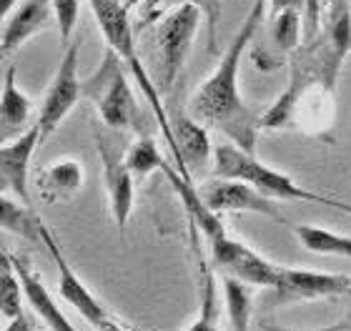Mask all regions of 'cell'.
Instances as JSON below:
<instances>
[{"instance_id": "cell-1", "label": "cell", "mask_w": 351, "mask_h": 331, "mask_svg": "<svg viewBox=\"0 0 351 331\" xmlns=\"http://www.w3.org/2000/svg\"><path fill=\"white\" fill-rule=\"evenodd\" d=\"M266 3L269 0H254L251 3L241 28L236 30V36L231 38V43L219 58L213 73L201 83V88L189 101L191 116L201 121L206 128L221 131L231 143H236L249 154H256L261 116H256V110L246 106V101L241 98L239 71H241L243 53L249 51V45L254 43V38L261 28L263 15H266Z\"/></svg>"}, {"instance_id": "cell-2", "label": "cell", "mask_w": 351, "mask_h": 331, "mask_svg": "<svg viewBox=\"0 0 351 331\" xmlns=\"http://www.w3.org/2000/svg\"><path fill=\"white\" fill-rule=\"evenodd\" d=\"M213 176L216 178H234L243 184L254 186L263 196L274 201H296V204H322V206L337 208L351 216V204H344L339 199L324 196V193L308 191L301 184H296L291 176L281 171L269 169L254 154L239 148L236 143H219L213 148Z\"/></svg>"}, {"instance_id": "cell-3", "label": "cell", "mask_w": 351, "mask_h": 331, "mask_svg": "<svg viewBox=\"0 0 351 331\" xmlns=\"http://www.w3.org/2000/svg\"><path fill=\"white\" fill-rule=\"evenodd\" d=\"M88 3H90L95 23H98V28H101L103 38H106V45H108L110 51H116L118 58L128 66L143 98L154 108V118L158 128H161L163 138H166L169 148H173V131H171L169 113H166V106H163L161 90L151 81V75H148L146 66H143V60L138 56V48H136V30H133L131 23V10L125 8L123 0H88Z\"/></svg>"}, {"instance_id": "cell-4", "label": "cell", "mask_w": 351, "mask_h": 331, "mask_svg": "<svg viewBox=\"0 0 351 331\" xmlns=\"http://www.w3.org/2000/svg\"><path fill=\"white\" fill-rule=\"evenodd\" d=\"M123 66L125 63L118 58V53L106 48L101 66L83 81V98L95 106L106 128L118 133L136 131L141 136L146 133V118L141 113V106L136 103Z\"/></svg>"}, {"instance_id": "cell-5", "label": "cell", "mask_w": 351, "mask_h": 331, "mask_svg": "<svg viewBox=\"0 0 351 331\" xmlns=\"http://www.w3.org/2000/svg\"><path fill=\"white\" fill-rule=\"evenodd\" d=\"M204 13L193 5H178L163 15L161 23L151 30V56L156 60V78L161 96H169L173 83L178 81L191 43L198 33Z\"/></svg>"}, {"instance_id": "cell-6", "label": "cell", "mask_w": 351, "mask_h": 331, "mask_svg": "<svg viewBox=\"0 0 351 331\" xmlns=\"http://www.w3.org/2000/svg\"><path fill=\"white\" fill-rule=\"evenodd\" d=\"M110 131V128H108ZM103 131V123L93 121V138L98 146L103 163V181H106V193H108L110 216L116 221L121 236L125 234L128 219L133 214V201H136V178L125 166V146L118 143L116 136Z\"/></svg>"}, {"instance_id": "cell-7", "label": "cell", "mask_w": 351, "mask_h": 331, "mask_svg": "<svg viewBox=\"0 0 351 331\" xmlns=\"http://www.w3.org/2000/svg\"><path fill=\"white\" fill-rule=\"evenodd\" d=\"M78 58H81V38H75L66 45V53L58 63V71L53 75L51 86L45 90L43 103L38 108L36 123L40 125L43 143L51 138L56 128L63 123V118L78 106L83 98V81L78 78Z\"/></svg>"}, {"instance_id": "cell-8", "label": "cell", "mask_w": 351, "mask_h": 331, "mask_svg": "<svg viewBox=\"0 0 351 331\" xmlns=\"http://www.w3.org/2000/svg\"><path fill=\"white\" fill-rule=\"evenodd\" d=\"M43 246L48 249L51 258L56 261V269H58V294L63 302H68L73 306L83 319H86L88 324L93 326L95 331H125V326L118 321L113 314H110L106 306L101 304V299L90 291V289L83 284V279L75 273V269L68 264L66 254L60 251L58 246V238L51 234V228L43 223Z\"/></svg>"}, {"instance_id": "cell-9", "label": "cell", "mask_w": 351, "mask_h": 331, "mask_svg": "<svg viewBox=\"0 0 351 331\" xmlns=\"http://www.w3.org/2000/svg\"><path fill=\"white\" fill-rule=\"evenodd\" d=\"M351 279L344 273L308 271V269H289L278 266L276 286L271 289V306H291V304L316 302L329 296H346Z\"/></svg>"}, {"instance_id": "cell-10", "label": "cell", "mask_w": 351, "mask_h": 331, "mask_svg": "<svg viewBox=\"0 0 351 331\" xmlns=\"http://www.w3.org/2000/svg\"><path fill=\"white\" fill-rule=\"evenodd\" d=\"M166 113H169V123L173 131L171 154L176 156V171L193 181V173H201L208 166H213V146L208 138V128L191 116L189 108H181V106H169Z\"/></svg>"}, {"instance_id": "cell-11", "label": "cell", "mask_w": 351, "mask_h": 331, "mask_svg": "<svg viewBox=\"0 0 351 331\" xmlns=\"http://www.w3.org/2000/svg\"><path fill=\"white\" fill-rule=\"evenodd\" d=\"M211 246V266L216 271L236 276V279L246 281L249 286H263L274 289L278 279V266L271 264L269 258L246 246L239 238L231 236H221L219 241L208 243Z\"/></svg>"}, {"instance_id": "cell-12", "label": "cell", "mask_w": 351, "mask_h": 331, "mask_svg": "<svg viewBox=\"0 0 351 331\" xmlns=\"http://www.w3.org/2000/svg\"><path fill=\"white\" fill-rule=\"evenodd\" d=\"M198 196L213 208L216 214L223 211H236V214H258L266 219H274L278 223H286L281 211L276 208V201L263 196L254 186L243 184V181H234V178H216L198 186Z\"/></svg>"}, {"instance_id": "cell-13", "label": "cell", "mask_w": 351, "mask_h": 331, "mask_svg": "<svg viewBox=\"0 0 351 331\" xmlns=\"http://www.w3.org/2000/svg\"><path fill=\"white\" fill-rule=\"evenodd\" d=\"M43 143L40 138V125L30 123L25 133H21L18 138L5 140L0 146V181H3V193L13 196V199L23 201L30 206V161L36 156L38 146Z\"/></svg>"}, {"instance_id": "cell-14", "label": "cell", "mask_w": 351, "mask_h": 331, "mask_svg": "<svg viewBox=\"0 0 351 331\" xmlns=\"http://www.w3.org/2000/svg\"><path fill=\"white\" fill-rule=\"evenodd\" d=\"M51 25H58L53 0H21L3 18V60L8 63L13 53L21 51L23 43H28L30 38Z\"/></svg>"}, {"instance_id": "cell-15", "label": "cell", "mask_w": 351, "mask_h": 331, "mask_svg": "<svg viewBox=\"0 0 351 331\" xmlns=\"http://www.w3.org/2000/svg\"><path fill=\"white\" fill-rule=\"evenodd\" d=\"M8 258H10L15 273L21 276L25 304L36 311L38 317L43 319V324L51 331H78L75 324H71V319L63 314V309H60L58 302H56V296H53L51 291H48V286L40 281V276H38V271L30 266L28 258L21 256V254H8Z\"/></svg>"}, {"instance_id": "cell-16", "label": "cell", "mask_w": 351, "mask_h": 331, "mask_svg": "<svg viewBox=\"0 0 351 331\" xmlns=\"http://www.w3.org/2000/svg\"><path fill=\"white\" fill-rule=\"evenodd\" d=\"M30 98L18 86V68L5 63L3 71V93H0V133L3 140H13L30 128Z\"/></svg>"}, {"instance_id": "cell-17", "label": "cell", "mask_w": 351, "mask_h": 331, "mask_svg": "<svg viewBox=\"0 0 351 331\" xmlns=\"http://www.w3.org/2000/svg\"><path fill=\"white\" fill-rule=\"evenodd\" d=\"M83 186V166L75 158H60L36 173V188L48 204L71 199Z\"/></svg>"}, {"instance_id": "cell-18", "label": "cell", "mask_w": 351, "mask_h": 331, "mask_svg": "<svg viewBox=\"0 0 351 331\" xmlns=\"http://www.w3.org/2000/svg\"><path fill=\"white\" fill-rule=\"evenodd\" d=\"M0 221H3V228L10 234L21 236L30 243H43V236H40L43 221H40V216L33 211V206L8 196V193H3V199H0Z\"/></svg>"}, {"instance_id": "cell-19", "label": "cell", "mask_w": 351, "mask_h": 331, "mask_svg": "<svg viewBox=\"0 0 351 331\" xmlns=\"http://www.w3.org/2000/svg\"><path fill=\"white\" fill-rule=\"evenodd\" d=\"M293 236L311 254L351 258V236L337 234V231H329V228H322V226H311V223L293 226Z\"/></svg>"}, {"instance_id": "cell-20", "label": "cell", "mask_w": 351, "mask_h": 331, "mask_svg": "<svg viewBox=\"0 0 351 331\" xmlns=\"http://www.w3.org/2000/svg\"><path fill=\"white\" fill-rule=\"evenodd\" d=\"M221 284H223L228 321H231L234 331H249L251 317H254V296H251L249 284L236 279V276H228V273L221 276Z\"/></svg>"}, {"instance_id": "cell-21", "label": "cell", "mask_w": 351, "mask_h": 331, "mask_svg": "<svg viewBox=\"0 0 351 331\" xmlns=\"http://www.w3.org/2000/svg\"><path fill=\"white\" fill-rule=\"evenodd\" d=\"M196 258L201 264V309L196 321L186 331H219V306H216V279H213V266L204 261V254L196 246Z\"/></svg>"}, {"instance_id": "cell-22", "label": "cell", "mask_w": 351, "mask_h": 331, "mask_svg": "<svg viewBox=\"0 0 351 331\" xmlns=\"http://www.w3.org/2000/svg\"><path fill=\"white\" fill-rule=\"evenodd\" d=\"M163 163L166 161H163L161 151H158V146H156L148 133H141L138 138L125 148V166L133 173L136 184L143 181L148 173H154L156 169H163Z\"/></svg>"}, {"instance_id": "cell-23", "label": "cell", "mask_w": 351, "mask_h": 331, "mask_svg": "<svg viewBox=\"0 0 351 331\" xmlns=\"http://www.w3.org/2000/svg\"><path fill=\"white\" fill-rule=\"evenodd\" d=\"M271 40L276 51L291 56L304 43V13L301 10H284L271 21Z\"/></svg>"}, {"instance_id": "cell-24", "label": "cell", "mask_w": 351, "mask_h": 331, "mask_svg": "<svg viewBox=\"0 0 351 331\" xmlns=\"http://www.w3.org/2000/svg\"><path fill=\"white\" fill-rule=\"evenodd\" d=\"M23 299H25V294H23L21 276L15 273L10 258H8V254L3 251V264H0V314H3L5 321L21 317Z\"/></svg>"}, {"instance_id": "cell-25", "label": "cell", "mask_w": 351, "mask_h": 331, "mask_svg": "<svg viewBox=\"0 0 351 331\" xmlns=\"http://www.w3.org/2000/svg\"><path fill=\"white\" fill-rule=\"evenodd\" d=\"M178 5H193L204 13L206 21V45H208V53H216V33H219V21H221V0H161V8H158V15L163 10H173Z\"/></svg>"}, {"instance_id": "cell-26", "label": "cell", "mask_w": 351, "mask_h": 331, "mask_svg": "<svg viewBox=\"0 0 351 331\" xmlns=\"http://www.w3.org/2000/svg\"><path fill=\"white\" fill-rule=\"evenodd\" d=\"M56 8V28L63 43H71V38L75 33V23H78V13H81V3L78 0H53Z\"/></svg>"}, {"instance_id": "cell-27", "label": "cell", "mask_w": 351, "mask_h": 331, "mask_svg": "<svg viewBox=\"0 0 351 331\" xmlns=\"http://www.w3.org/2000/svg\"><path fill=\"white\" fill-rule=\"evenodd\" d=\"M261 331H351V319H344L339 324L322 326V329H289V326H278L271 321H261Z\"/></svg>"}, {"instance_id": "cell-28", "label": "cell", "mask_w": 351, "mask_h": 331, "mask_svg": "<svg viewBox=\"0 0 351 331\" xmlns=\"http://www.w3.org/2000/svg\"><path fill=\"white\" fill-rule=\"evenodd\" d=\"M271 3V10L274 15L276 13H284V10H306V0H269Z\"/></svg>"}, {"instance_id": "cell-29", "label": "cell", "mask_w": 351, "mask_h": 331, "mask_svg": "<svg viewBox=\"0 0 351 331\" xmlns=\"http://www.w3.org/2000/svg\"><path fill=\"white\" fill-rule=\"evenodd\" d=\"M3 331H33V329H30L28 317H25V314H21V317L10 319V321L3 326Z\"/></svg>"}, {"instance_id": "cell-30", "label": "cell", "mask_w": 351, "mask_h": 331, "mask_svg": "<svg viewBox=\"0 0 351 331\" xmlns=\"http://www.w3.org/2000/svg\"><path fill=\"white\" fill-rule=\"evenodd\" d=\"M158 8H161V0H146V23L151 18H158Z\"/></svg>"}, {"instance_id": "cell-31", "label": "cell", "mask_w": 351, "mask_h": 331, "mask_svg": "<svg viewBox=\"0 0 351 331\" xmlns=\"http://www.w3.org/2000/svg\"><path fill=\"white\" fill-rule=\"evenodd\" d=\"M18 3H21V0H0V13H3V18H5V15L10 13Z\"/></svg>"}, {"instance_id": "cell-32", "label": "cell", "mask_w": 351, "mask_h": 331, "mask_svg": "<svg viewBox=\"0 0 351 331\" xmlns=\"http://www.w3.org/2000/svg\"><path fill=\"white\" fill-rule=\"evenodd\" d=\"M125 3V8H128V10H136V8L141 5V3H146V0H123Z\"/></svg>"}, {"instance_id": "cell-33", "label": "cell", "mask_w": 351, "mask_h": 331, "mask_svg": "<svg viewBox=\"0 0 351 331\" xmlns=\"http://www.w3.org/2000/svg\"><path fill=\"white\" fill-rule=\"evenodd\" d=\"M346 296H349V299H351V286H349V291H346Z\"/></svg>"}, {"instance_id": "cell-34", "label": "cell", "mask_w": 351, "mask_h": 331, "mask_svg": "<svg viewBox=\"0 0 351 331\" xmlns=\"http://www.w3.org/2000/svg\"><path fill=\"white\" fill-rule=\"evenodd\" d=\"M326 3H331V0H326Z\"/></svg>"}]
</instances>
